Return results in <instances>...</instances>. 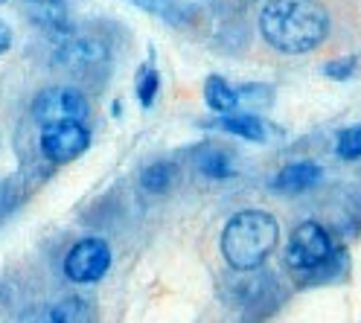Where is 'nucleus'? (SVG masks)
<instances>
[{"label":"nucleus","mask_w":361,"mask_h":323,"mask_svg":"<svg viewBox=\"0 0 361 323\" xmlns=\"http://www.w3.org/2000/svg\"><path fill=\"white\" fill-rule=\"evenodd\" d=\"M324 178V166L314 164V160H295V164H286L274 181H271V190L280 195H300L309 193L321 183Z\"/></svg>","instance_id":"0eeeda50"},{"label":"nucleus","mask_w":361,"mask_h":323,"mask_svg":"<svg viewBox=\"0 0 361 323\" xmlns=\"http://www.w3.org/2000/svg\"><path fill=\"white\" fill-rule=\"evenodd\" d=\"M102 56H105L102 47L94 41H64L56 53V61H61L67 67H85V64L99 61Z\"/></svg>","instance_id":"f8f14e48"},{"label":"nucleus","mask_w":361,"mask_h":323,"mask_svg":"<svg viewBox=\"0 0 361 323\" xmlns=\"http://www.w3.org/2000/svg\"><path fill=\"white\" fill-rule=\"evenodd\" d=\"M157 87H161V73H157V67L143 64V71L137 73V99H140L143 108H152L154 105Z\"/></svg>","instance_id":"dca6fc26"},{"label":"nucleus","mask_w":361,"mask_h":323,"mask_svg":"<svg viewBox=\"0 0 361 323\" xmlns=\"http://www.w3.org/2000/svg\"><path fill=\"white\" fill-rule=\"evenodd\" d=\"M175 175H178L175 164H169V160H157V164H149V166L143 169L140 183H143L146 193L161 195V193H166L172 183H175Z\"/></svg>","instance_id":"4468645a"},{"label":"nucleus","mask_w":361,"mask_h":323,"mask_svg":"<svg viewBox=\"0 0 361 323\" xmlns=\"http://www.w3.org/2000/svg\"><path fill=\"white\" fill-rule=\"evenodd\" d=\"M9 47H12V30H9L6 20L0 18V56H4Z\"/></svg>","instance_id":"a211bd4d"},{"label":"nucleus","mask_w":361,"mask_h":323,"mask_svg":"<svg viewBox=\"0 0 361 323\" xmlns=\"http://www.w3.org/2000/svg\"><path fill=\"white\" fill-rule=\"evenodd\" d=\"M27 12L32 15V24L47 30L53 35H71L73 32V15L67 4H32L27 6Z\"/></svg>","instance_id":"6e6552de"},{"label":"nucleus","mask_w":361,"mask_h":323,"mask_svg":"<svg viewBox=\"0 0 361 323\" xmlns=\"http://www.w3.org/2000/svg\"><path fill=\"white\" fill-rule=\"evenodd\" d=\"M198 172L204 178H213V181H224V178H233V160L228 152H221L216 146H207L204 152L198 154Z\"/></svg>","instance_id":"ddd939ff"},{"label":"nucleus","mask_w":361,"mask_h":323,"mask_svg":"<svg viewBox=\"0 0 361 323\" xmlns=\"http://www.w3.org/2000/svg\"><path fill=\"white\" fill-rule=\"evenodd\" d=\"M90 111V102L76 87H47L32 99V117L47 128L59 123H82Z\"/></svg>","instance_id":"20e7f679"},{"label":"nucleus","mask_w":361,"mask_h":323,"mask_svg":"<svg viewBox=\"0 0 361 323\" xmlns=\"http://www.w3.org/2000/svg\"><path fill=\"white\" fill-rule=\"evenodd\" d=\"M97 306L90 303L87 297H64L53 306L50 312V323H97Z\"/></svg>","instance_id":"9b49d317"},{"label":"nucleus","mask_w":361,"mask_h":323,"mask_svg":"<svg viewBox=\"0 0 361 323\" xmlns=\"http://www.w3.org/2000/svg\"><path fill=\"white\" fill-rule=\"evenodd\" d=\"M108 268H111V248L99 236L79 239L71 250H67L64 274H67V280H73L79 286L102 280V276L108 274Z\"/></svg>","instance_id":"39448f33"},{"label":"nucleus","mask_w":361,"mask_h":323,"mask_svg":"<svg viewBox=\"0 0 361 323\" xmlns=\"http://www.w3.org/2000/svg\"><path fill=\"white\" fill-rule=\"evenodd\" d=\"M204 102H207L210 111L219 114V117H228V114H236L242 97H239V87H233L228 79L207 76V82H204Z\"/></svg>","instance_id":"9d476101"},{"label":"nucleus","mask_w":361,"mask_h":323,"mask_svg":"<svg viewBox=\"0 0 361 323\" xmlns=\"http://www.w3.org/2000/svg\"><path fill=\"white\" fill-rule=\"evenodd\" d=\"M335 154L341 160H361V126H347L335 134Z\"/></svg>","instance_id":"2eb2a0df"},{"label":"nucleus","mask_w":361,"mask_h":323,"mask_svg":"<svg viewBox=\"0 0 361 323\" xmlns=\"http://www.w3.org/2000/svg\"><path fill=\"white\" fill-rule=\"evenodd\" d=\"M280 242V224L265 210H239L221 230V257L233 271L259 268Z\"/></svg>","instance_id":"f03ea898"},{"label":"nucleus","mask_w":361,"mask_h":323,"mask_svg":"<svg viewBox=\"0 0 361 323\" xmlns=\"http://www.w3.org/2000/svg\"><path fill=\"white\" fill-rule=\"evenodd\" d=\"M213 128H221V131L242 137V140H251V143L268 140V123L262 117H257V114H242V111L228 114V117H219L213 123Z\"/></svg>","instance_id":"1a4fd4ad"},{"label":"nucleus","mask_w":361,"mask_h":323,"mask_svg":"<svg viewBox=\"0 0 361 323\" xmlns=\"http://www.w3.org/2000/svg\"><path fill=\"white\" fill-rule=\"evenodd\" d=\"M332 18L312 0H277L259 9V32L271 50L286 56H303L326 41Z\"/></svg>","instance_id":"f257e3e1"},{"label":"nucleus","mask_w":361,"mask_h":323,"mask_svg":"<svg viewBox=\"0 0 361 323\" xmlns=\"http://www.w3.org/2000/svg\"><path fill=\"white\" fill-rule=\"evenodd\" d=\"M353 73H355V59H353V56L335 59V61H329V64L324 67V76H329V79H338V82L350 79Z\"/></svg>","instance_id":"f3484780"},{"label":"nucleus","mask_w":361,"mask_h":323,"mask_svg":"<svg viewBox=\"0 0 361 323\" xmlns=\"http://www.w3.org/2000/svg\"><path fill=\"white\" fill-rule=\"evenodd\" d=\"M90 146V131L85 123H59L41 128V152L53 164H71Z\"/></svg>","instance_id":"423d86ee"},{"label":"nucleus","mask_w":361,"mask_h":323,"mask_svg":"<svg viewBox=\"0 0 361 323\" xmlns=\"http://www.w3.org/2000/svg\"><path fill=\"white\" fill-rule=\"evenodd\" d=\"M344 250L335 248L332 233L318 221H300L286 242V265L298 274H314L332 265Z\"/></svg>","instance_id":"7ed1b4c3"}]
</instances>
